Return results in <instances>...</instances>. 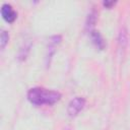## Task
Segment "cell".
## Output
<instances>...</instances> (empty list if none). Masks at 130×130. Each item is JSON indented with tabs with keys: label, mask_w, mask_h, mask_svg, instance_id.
Instances as JSON below:
<instances>
[{
	"label": "cell",
	"mask_w": 130,
	"mask_h": 130,
	"mask_svg": "<svg viewBox=\"0 0 130 130\" xmlns=\"http://www.w3.org/2000/svg\"><path fill=\"white\" fill-rule=\"evenodd\" d=\"M84 106H85V100H84V98H81V96L74 98L73 100L70 101V103L68 105V109H67L68 115L70 117L77 116L78 113L84 108Z\"/></svg>",
	"instance_id": "2"
},
{
	"label": "cell",
	"mask_w": 130,
	"mask_h": 130,
	"mask_svg": "<svg viewBox=\"0 0 130 130\" xmlns=\"http://www.w3.org/2000/svg\"><path fill=\"white\" fill-rule=\"evenodd\" d=\"M1 15L7 22H13L17 16V13L10 4L4 3L1 6Z\"/></svg>",
	"instance_id": "4"
},
{
	"label": "cell",
	"mask_w": 130,
	"mask_h": 130,
	"mask_svg": "<svg viewBox=\"0 0 130 130\" xmlns=\"http://www.w3.org/2000/svg\"><path fill=\"white\" fill-rule=\"evenodd\" d=\"M9 40V35L6 30H2L1 36H0V45H1V49H4L5 46L7 45Z\"/></svg>",
	"instance_id": "7"
},
{
	"label": "cell",
	"mask_w": 130,
	"mask_h": 130,
	"mask_svg": "<svg viewBox=\"0 0 130 130\" xmlns=\"http://www.w3.org/2000/svg\"><path fill=\"white\" fill-rule=\"evenodd\" d=\"M90 38H91V41L92 43L94 44V46L100 49V50H103L106 46V43H105V40L103 38V36L101 35V32L99 30H91L90 31Z\"/></svg>",
	"instance_id": "5"
},
{
	"label": "cell",
	"mask_w": 130,
	"mask_h": 130,
	"mask_svg": "<svg viewBox=\"0 0 130 130\" xmlns=\"http://www.w3.org/2000/svg\"><path fill=\"white\" fill-rule=\"evenodd\" d=\"M95 20H96V12H95L94 9H92V10L88 13V15H87V17H86V22H85L86 28H87V29H90V28L94 25Z\"/></svg>",
	"instance_id": "6"
},
{
	"label": "cell",
	"mask_w": 130,
	"mask_h": 130,
	"mask_svg": "<svg viewBox=\"0 0 130 130\" xmlns=\"http://www.w3.org/2000/svg\"><path fill=\"white\" fill-rule=\"evenodd\" d=\"M115 3H116V2H114V1H104V2H103L104 6H106L107 8H111Z\"/></svg>",
	"instance_id": "9"
},
{
	"label": "cell",
	"mask_w": 130,
	"mask_h": 130,
	"mask_svg": "<svg viewBox=\"0 0 130 130\" xmlns=\"http://www.w3.org/2000/svg\"><path fill=\"white\" fill-rule=\"evenodd\" d=\"M29 49H30V44L24 45V47L20 49L19 55H18L20 60H24V59L26 58V56H27V54H28V52H29Z\"/></svg>",
	"instance_id": "8"
},
{
	"label": "cell",
	"mask_w": 130,
	"mask_h": 130,
	"mask_svg": "<svg viewBox=\"0 0 130 130\" xmlns=\"http://www.w3.org/2000/svg\"><path fill=\"white\" fill-rule=\"evenodd\" d=\"M28 101L36 106L53 105L61 99V93L56 90H49L43 87H32L27 92Z\"/></svg>",
	"instance_id": "1"
},
{
	"label": "cell",
	"mask_w": 130,
	"mask_h": 130,
	"mask_svg": "<svg viewBox=\"0 0 130 130\" xmlns=\"http://www.w3.org/2000/svg\"><path fill=\"white\" fill-rule=\"evenodd\" d=\"M62 41V37L60 35H56V36H53L50 38L49 40V45H48V48H47V55H46V63L47 65L50 64L51 62V59L54 55V53L56 52V47L57 45H59Z\"/></svg>",
	"instance_id": "3"
}]
</instances>
